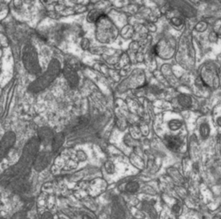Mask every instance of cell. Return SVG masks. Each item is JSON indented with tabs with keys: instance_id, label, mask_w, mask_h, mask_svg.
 Segmentation results:
<instances>
[{
	"instance_id": "obj_1",
	"label": "cell",
	"mask_w": 221,
	"mask_h": 219,
	"mask_svg": "<svg viewBox=\"0 0 221 219\" xmlns=\"http://www.w3.org/2000/svg\"><path fill=\"white\" fill-rule=\"evenodd\" d=\"M59 73V62L57 59H53L52 62H50V67L48 68V71L45 73V75L42 76V78L36 80L34 82L29 89H31L33 91L36 92L37 91H41L44 88L47 87L50 82L53 81L58 74Z\"/></svg>"
},
{
	"instance_id": "obj_2",
	"label": "cell",
	"mask_w": 221,
	"mask_h": 219,
	"mask_svg": "<svg viewBox=\"0 0 221 219\" xmlns=\"http://www.w3.org/2000/svg\"><path fill=\"white\" fill-rule=\"evenodd\" d=\"M23 63L25 65V68L28 69V72L31 74L36 75L40 73L41 68L38 64L37 59V53L36 51V49L32 45H27L25 46L23 50Z\"/></svg>"
},
{
	"instance_id": "obj_3",
	"label": "cell",
	"mask_w": 221,
	"mask_h": 219,
	"mask_svg": "<svg viewBox=\"0 0 221 219\" xmlns=\"http://www.w3.org/2000/svg\"><path fill=\"white\" fill-rule=\"evenodd\" d=\"M166 147L172 151H178L182 145V139L178 136H167L165 138Z\"/></svg>"
},
{
	"instance_id": "obj_4",
	"label": "cell",
	"mask_w": 221,
	"mask_h": 219,
	"mask_svg": "<svg viewBox=\"0 0 221 219\" xmlns=\"http://www.w3.org/2000/svg\"><path fill=\"white\" fill-rule=\"evenodd\" d=\"M65 76L70 84L73 86H75L78 83V76L75 72H73L71 69H65Z\"/></svg>"
},
{
	"instance_id": "obj_5",
	"label": "cell",
	"mask_w": 221,
	"mask_h": 219,
	"mask_svg": "<svg viewBox=\"0 0 221 219\" xmlns=\"http://www.w3.org/2000/svg\"><path fill=\"white\" fill-rule=\"evenodd\" d=\"M179 103L182 107H189L191 105V99L186 95H181L179 97Z\"/></svg>"
},
{
	"instance_id": "obj_6",
	"label": "cell",
	"mask_w": 221,
	"mask_h": 219,
	"mask_svg": "<svg viewBox=\"0 0 221 219\" xmlns=\"http://www.w3.org/2000/svg\"><path fill=\"white\" fill-rule=\"evenodd\" d=\"M200 133L204 139H206L210 134V127L207 123H203L200 126Z\"/></svg>"
},
{
	"instance_id": "obj_7",
	"label": "cell",
	"mask_w": 221,
	"mask_h": 219,
	"mask_svg": "<svg viewBox=\"0 0 221 219\" xmlns=\"http://www.w3.org/2000/svg\"><path fill=\"white\" fill-rule=\"evenodd\" d=\"M126 189H127V191L129 193H134L139 189V185H138V183H135V182L129 183V184H128Z\"/></svg>"
},
{
	"instance_id": "obj_8",
	"label": "cell",
	"mask_w": 221,
	"mask_h": 219,
	"mask_svg": "<svg viewBox=\"0 0 221 219\" xmlns=\"http://www.w3.org/2000/svg\"><path fill=\"white\" fill-rule=\"evenodd\" d=\"M182 125V122L178 121V120H173L169 122V127L171 130H179Z\"/></svg>"
},
{
	"instance_id": "obj_9",
	"label": "cell",
	"mask_w": 221,
	"mask_h": 219,
	"mask_svg": "<svg viewBox=\"0 0 221 219\" xmlns=\"http://www.w3.org/2000/svg\"><path fill=\"white\" fill-rule=\"evenodd\" d=\"M105 168H106V171L108 173H112L113 172V169H114V166L111 162H108L105 164Z\"/></svg>"
},
{
	"instance_id": "obj_10",
	"label": "cell",
	"mask_w": 221,
	"mask_h": 219,
	"mask_svg": "<svg viewBox=\"0 0 221 219\" xmlns=\"http://www.w3.org/2000/svg\"><path fill=\"white\" fill-rule=\"evenodd\" d=\"M172 22H173V24L175 25V26H180V25L182 24L181 20L179 19V18H173V19L172 20Z\"/></svg>"
},
{
	"instance_id": "obj_11",
	"label": "cell",
	"mask_w": 221,
	"mask_h": 219,
	"mask_svg": "<svg viewBox=\"0 0 221 219\" xmlns=\"http://www.w3.org/2000/svg\"><path fill=\"white\" fill-rule=\"evenodd\" d=\"M42 219H52V216H51L50 213L46 212V213H44L43 215V216H42Z\"/></svg>"
},
{
	"instance_id": "obj_12",
	"label": "cell",
	"mask_w": 221,
	"mask_h": 219,
	"mask_svg": "<svg viewBox=\"0 0 221 219\" xmlns=\"http://www.w3.org/2000/svg\"><path fill=\"white\" fill-rule=\"evenodd\" d=\"M180 210H181V207L179 206L178 204H175V205L173 207V212L176 213V214L180 212Z\"/></svg>"
},
{
	"instance_id": "obj_13",
	"label": "cell",
	"mask_w": 221,
	"mask_h": 219,
	"mask_svg": "<svg viewBox=\"0 0 221 219\" xmlns=\"http://www.w3.org/2000/svg\"><path fill=\"white\" fill-rule=\"evenodd\" d=\"M218 124L219 125V126H221V118H219V119L218 120Z\"/></svg>"
},
{
	"instance_id": "obj_14",
	"label": "cell",
	"mask_w": 221,
	"mask_h": 219,
	"mask_svg": "<svg viewBox=\"0 0 221 219\" xmlns=\"http://www.w3.org/2000/svg\"><path fill=\"white\" fill-rule=\"evenodd\" d=\"M83 219H91L89 216H83Z\"/></svg>"
}]
</instances>
